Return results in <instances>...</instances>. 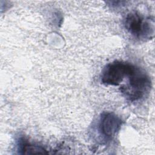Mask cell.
<instances>
[{
  "instance_id": "7a4b0ae2",
  "label": "cell",
  "mask_w": 155,
  "mask_h": 155,
  "mask_svg": "<svg viewBox=\"0 0 155 155\" xmlns=\"http://www.w3.org/2000/svg\"><path fill=\"white\" fill-rule=\"evenodd\" d=\"M128 79V84L122 87L121 91L131 101L142 98L151 88L149 77L139 68H136Z\"/></svg>"
},
{
  "instance_id": "5b68a950",
  "label": "cell",
  "mask_w": 155,
  "mask_h": 155,
  "mask_svg": "<svg viewBox=\"0 0 155 155\" xmlns=\"http://www.w3.org/2000/svg\"><path fill=\"white\" fill-rule=\"evenodd\" d=\"M21 151H22L23 154H47V152L43 148L30 145L28 143H22L21 147Z\"/></svg>"
},
{
  "instance_id": "3957f363",
  "label": "cell",
  "mask_w": 155,
  "mask_h": 155,
  "mask_svg": "<svg viewBox=\"0 0 155 155\" xmlns=\"http://www.w3.org/2000/svg\"><path fill=\"white\" fill-rule=\"evenodd\" d=\"M137 67L123 61H116L108 64L104 69L101 81L105 85H119L125 78L132 74Z\"/></svg>"
},
{
  "instance_id": "6da1fadb",
  "label": "cell",
  "mask_w": 155,
  "mask_h": 155,
  "mask_svg": "<svg viewBox=\"0 0 155 155\" xmlns=\"http://www.w3.org/2000/svg\"><path fill=\"white\" fill-rule=\"evenodd\" d=\"M124 24L127 31L138 39H151L154 36V20L145 18L137 12L127 14Z\"/></svg>"
},
{
  "instance_id": "277c9868",
  "label": "cell",
  "mask_w": 155,
  "mask_h": 155,
  "mask_svg": "<svg viewBox=\"0 0 155 155\" xmlns=\"http://www.w3.org/2000/svg\"><path fill=\"white\" fill-rule=\"evenodd\" d=\"M122 125L121 119L111 113H104L100 118L99 131L107 139H111L119 131Z\"/></svg>"
}]
</instances>
